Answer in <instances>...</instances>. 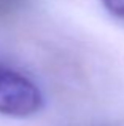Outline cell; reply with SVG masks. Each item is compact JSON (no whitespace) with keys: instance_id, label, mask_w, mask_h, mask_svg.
I'll return each mask as SVG.
<instances>
[{"instance_id":"cell-1","label":"cell","mask_w":124,"mask_h":126,"mask_svg":"<svg viewBox=\"0 0 124 126\" xmlns=\"http://www.w3.org/2000/svg\"><path fill=\"white\" fill-rule=\"evenodd\" d=\"M43 105L40 89L27 77L0 65V113L30 117Z\"/></svg>"},{"instance_id":"cell-2","label":"cell","mask_w":124,"mask_h":126,"mask_svg":"<svg viewBox=\"0 0 124 126\" xmlns=\"http://www.w3.org/2000/svg\"><path fill=\"white\" fill-rule=\"evenodd\" d=\"M102 3L112 15L124 19V0H102Z\"/></svg>"},{"instance_id":"cell-3","label":"cell","mask_w":124,"mask_h":126,"mask_svg":"<svg viewBox=\"0 0 124 126\" xmlns=\"http://www.w3.org/2000/svg\"><path fill=\"white\" fill-rule=\"evenodd\" d=\"M16 0H0V13H5L14 5Z\"/></svg>"}]
</instances>
